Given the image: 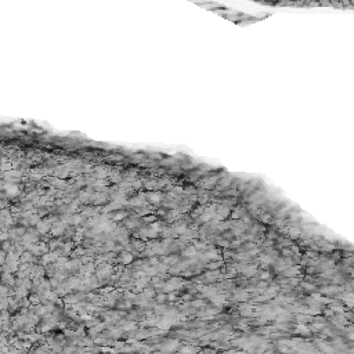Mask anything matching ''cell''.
Masks as SVG:
<instances>
[{
	"label": "cell",
	"mask_w": 354,
	"mask_h": 354,
	"mask_svg": "<svg viewBox=\"0 0 354 354\" xmlns=\"http://www.w3.org/2000/svg\"><path fill=\"white\" fill-rule=\"evenodd\" d=\"M3 190L6 191V194H7L8 196H14L20 192V188H18L15 184H11V183H6L4 186H3Z\"/></svg>",
	"instance_id": "obj_1"
},
{
	"label": "cell",
	"mask_w": 354,
	"mask_h": 354,
	"mask_svg": "<svg viewBox=\"0 0 354 354\" xmlns=\"http://www.w3.org/2000/svg\"><path fill=\"white\" fill-rule=\"evenodd\" d=\"M50 226H51V220H46V221H39L38 224H36V227H38V232L40 234H46L50 230Z\"/></svg>",
	"instance_id": "obj_2"
},
{
	"label": "cell",
	"mask_w": 354,
	"mask_h": 354,
	"mask_svg": "<svg viewBox=\"0 0 354 354\" xmlns=\"http://www.w3.org/2000/svg\"><path fill=\"white\" fill-rule=\"evenodd\" d=\"M2 281L6 282V284H8V285H13V284H14V278L11 277V273L6 271V273L2 275Z\"/></svg>",
	"instance_id": "obj_3"
},
{
	"label": "cell",
	"mask_w": 354,
	"mask_h": 354,
	"mask_svg": "<svg viewBox=\"0 0 354 354\" xmlns=\"http://www.w3.org/2000/svg\"><path fill=\"white\" fill-rule=\"evenodd\" d=\"M15 293H17V297L18 299H21V297H24L26 295V288L24 285H20L17 288V291H15Z\"/></svg>",
	"instance_id": "obj_4"
},
{
	"label": "cell",
	"mask_w": 354,
	"mask_h": 354,
	"mask_svg": "<svg viewBox=\"0 0 354 354\" xmlns=\"http://www.w3.org/2000/svg\"><path fill=\"white\" fill-rule=\"evenodd\" d=\"M195 255H196V248H195V246H191V248L184 251V256H187V257H192V256H195Z\"/></svg>",
	"instance_id": "obj_5"
},
{
	"label": "cell",
	"mask_w": 354,
	"mask_h": 354,
	"mask_svg": "<svg viewBox=\"0 0 354 354\" xmlns=\"http://www.w3.org/2000/svg\"><path fill=\"white\" fill-rule=\"evenodd\" d=\"M28 220H29V224H30V226H36V224L40 221V217H39L38 214H30V216L28 217Z\"/></svg>",
	"instance_id": "obj_6"
},
{
	"label": "cell",
	"mask_w": 354,
	"mask_h": 354,
	"mask_svg": "<svg viewBox=\"0 0 354 354\" xmlns=\"http://www.w3.org/2000/svg\"><path fill=\"white\" fill-rule=\"evenodd\" d=\"M93 199H94L95 204H104V202H105V195H103V194H95L93 196Z\"/></svg>",
	"instance_id": "obj_7"
},
{
	"label": "cell",
	"mask_w": 354,
	"mask_h": 354,
	"mask_svg": "<svg viewBox=\"0 0 354 354\" xmlns=\"http://www.w3.org/2000/svg\"><path fill=\"white\" fill-rule=\"evenodd\" d=\"M148 198L152 204H159V202H161V195H159V194H149Z\"/></svg>",
	"instance_id": "obj_8"
},
{
	"label": "cell",
	"mask_w": 354,
	"mask_h": 354,
	"mask_svg": "<svg viewBox=\"0 0 354 354\" xmlns=\"http://www.w3.org/2000/svg\"><path fill=\"white\" fill-rule=\"evenodd\" d=\"M32 260H33L32 255L28 253V252H25V253H22V256H21V259H20L21 263H26V261H32Z\"/></svg>",
	"instance_id": "obj_9"
},
{
	"label": "cell",
	"mask_w": 354,
	"mask_h": 354,
	"mask_svg": "<svg viewBox=\"0 0 354 354\" xmlns=\"http://www.w3.org/2000/svg\"><path fill=\"white\" fill-rule=\"evenodd\" d=\"M131 260H133V255H130V253H123L122 255V263L129 264Z\"/></svg>",
	"instance_id": "obj_10"
},
{
	"label": "cell",
	"mask_w": 354,
	"mask_h": 354,
	"mask_svg": "<svg viewBox=\"0 0 354 354\" xmlns=\"http://www.w3.org/2000/svg\"><path fill=\"white\" fill-rule=\"evenodd\" d=\"M46 311H47V309H46V306H36L35 307V314L36 315H42V314H44Z\"/></svg>",
	"instance_id": "obj_11"
},
{
	"label": "cell",
	"mask_w": 354,
	"mask_h": 354,
	"mask_svg": "<svg viewBox=\"0 0 354 354\" xmlns=\"http://www.w3.org/2000/svg\"><path fill=\"white\" fill-rule=\"evenodd\" d=\"M205 257H206V259H210V260H216V259H218L217 252H216V251H210V252H208V253L205 255Z\"/></svg>",
	"instance_id": "obj_12"
},
{
	"label": "cell",
	"mask_w": 354,
	"mask_h": 354,
	"mask_svg": "<svg viewBox=\"0 0 354 354\" xmlns=\"http://www.w3.org/2000/svg\"><path fill=\"white\" fill-rule=\"evenodd\" d=\"M230 213V210H228V208H226V206H221V208H218V214L220 216H223V217H226L227 214Z\"/></svg>",
	"instance_id": "obj_13"
},
{
	"label": "cell",
	"mask_w": 354,
	"mask_h": 354,
	"mask_svg": "<svg viewBox=\"0 0 354 354\" xmlns=\"http://www.w3.org/2000/svg\"><path fill=\"white\" fill-rule=\"evenodd\" d=\"M260 261H261L263 264H266V266H267V264L271 263V257H270L269 255H266V256H264V255H261V256H260Z\"/></svg>",
	"instance_id": "obj_14"
},
{
	"label": "cell",
	"mask_w": 354,
	"mask_h": 354,
	"mask_svg": "<svg viewBox=\"0 0 354 354\" xmlns=\"http://www.w3.org/2000/svg\"><path fill=\"white\" fill-rule=\"evenodd\" d=\"M3 251H6V252H10V251H13V246H11V242H8V241H3Z\"/></svg>",
	"instance_id": "obj_15"
},
{
	"label": "cell",
	"mask_w": 354,
	"mask_h": 354,
	"mask_svg": "<svg viewBox=\"0 0 354 354\" xmlns=\"http://www.w3.org/2000/svg\"><path fill=\"white\" fill-rule=\"evenodd\" d=\"M14 166L11 165V163H2L0 165V170H3V172H8V170H11Z\"/></svg>",
	"instance_id": "obj_16"
},
{
	"label": "cell",
	"mask_w": 354,
	"mask_h": 354,
	"mask_svg": "<svg viewBox=\"0 0 354 354\" xmlns=\"http://www.w3.org/2000/svg\"><path fill=\"white\" fill-rule=\"evenodd\" d=\"M82 220H83V217L82 216H72L71 217V221H72V224H80L82 223Z\"/></svg>",
	"instance_id": "obj_17"
},
{
	"label": "cell",
	"mask_w": 354,
	"mask_h": 354,
	"mask_svg": "<svg viewBox=\"0 0 354 354\" xmlns=\"http://www.w3.org/2000/svg\"><path fill=\"white\" fill-rule=\"evenodd\" d=\"M62 231H64V227H62V226H58V227H54V228H53V232H51V234H53V235H60V234L62 232Z\"/></svg>",
	"instance_id": "obj_18"
},
{
	"label": "cell",
	"mask_w": 354,
	"mask_h": 354,
	"mask_svg": "<svg viewBox=\"0 0 354 354\" xmlns=\"http://www.w3.org/2000/svg\"><path fill=\"white\" fill-rule=\"evenodd\" d=\"M289 231H291L289 234H291L292 238H296V237H299V234H300V230H299V228H291Z\"/></svg>",
	"instance_id": "obj_19"
},
{
	"label": "cell",
	"mask_w": 354,
	"mask_h": 354,
	"mask_svg": "<svg viewBox=\"0 0 354 354\" xmlns=\"http://www.w3.org/2000/svg\"><path fill=\"white\" fill-rule=\"evenodd\" d=\"M0 295H2V296H7V295H8V289H7V286H4V285L0 286Z\"/></svg>",
	"instance_id": "obj_20"
},
{
	"label": "cell",
	"mask_w": 354,
	"mask_h": 354,
	"mask_svg": "<svg viewBox=\"0 0 354 354\" xmlns=\"http://www.w3.org/2000/svg\"><path fill=\"white\" fill-rule=\"evenodd\" d=\"M144 204V199L141 198H133V201H131V205H143Z\"/></svg>",
	"instance_id": "obj_21"
},
{
	"label": "cell",
	"mask_w": 354,
	"mask_h": 354,
	"mask_svg": "<svg viewBox=\"0 0 354 354\" xmlns=\"http://www.w3.org/2000/svg\"><path fill=\"white\" fill-rule=\"evenodd\" d=\"M176 232H177V234H184V232H186V226L177 227V228H176Z\"/></svg>",
	"instance_id": "obj_22"
},
{
	"label": "cell",
	"mask_w": 354,
	"mask_h": 354,
	"mask_svg": "<svg viewBox=\"0 0 354 354\" xmlns=\"http://www.w3.org/2000/svg\"><path fill=\"white\" fill-rule=\"evenodd\" d=\"M7 238H10V237H8V232H2V234H0V241H7Z\"/></svg>",
	"instance_id": "obj_23"
},
{
	"label": "cell",
	"mask_w": 354,
	"mask_h": 354,
	"mask_svg": "<svg viewBox=\"0 0 354 354\" xmlns=\"http://www.w3.org/2000/svg\"><path fill=\"white\" fill-rule=\"evenodd\" d=\"M85 270L87 273H91L94 270V267H93V264H86V267H85Z\"/></svg>",
	"instance_id": "obj_24"
},
{
	"label": "cell",
	"mask_w": 354,
	"mask_h": 354,
	"mask_svg": "<svg viewBox=\"0 0 354 354\" xmlns=\"http://www.w3.org/2000/svg\"><path fill=\"white\" fill-rule=\"evenodd\" d=\"M260 278H261V279H269V278H270V273H269V271H266V273H261Z\"/></svg>",
	"instance_id": "obj_25"
},
{
	"label": "cell",
	"mask_w": 354,
	"mask_h": 354,
	"mask_svg": "<svg viewBox=\"0 0 354 354\" xmlns=\"http://www.w3.org/2000/svg\"><path fill=\"white\" fill-rule=\"evenodd\" d=\"M144 295H147L148 297L154 296V291H151V289H147V291H144Z\"/></svg>",
	"instance_id": "obj_26"
},
{
	"label": "cell",
	"mask_w": 354,
	"mask_h": 354,
	"mask_svg": "<svg viewBox=\"0 0 354 354\" xmlns=\"http://www.w3.org/2000/svg\"><path fill=\"white\" fill-rule=\"evenodd\" d=\"M218 264H220V263H210L208 267H209L210 270H214V269H217V267H218Z\"/></svg>",
	"instance_id": "obj_27"
},
{
	"label": "cell",
	"mask_w": 354,
	"mask_h": 354,
	"mask_svg": "<svg viewBox=\"0 0 354 354\" xmlns=\"http://www.w3.org/2000/svg\"><path fill=\"white\" fill-rule=\"evenodd\" d=\"M195 248L196 249H204V248H206V245L204 244V242H198V244L195 245Z\"/></svg>",
	"instance_id": "obj_28"
},
{
	"label": "cell",
	"mask_w": 354,
	"mask_h": 354,
	"mask_svg": "<svg viewBox=\"0 0 354 354\" xmlns=\"http://www.w3.org/2000/svg\"><path fill=\"white\" fill-rule=\"evenodd\" d=\"M165 299H166L165 295H158V296H156V300L161 301V303H162V301H165Z\"/></svg>",
	"instance_id": "obj_29"
},
{
	"label": "cell",
	"mask_w": 354,
	"mask_h": 354,
	"mask_svg": "<svg viewBox=\"0 0 354 354\" xmlns=\"http://www.w3.org/2000/svg\"><path fill=\"white\" fill-rule=\"evenodd\" d=\"M111 180H112V181H115V183H118V181H121L122 178L119 177L118 174H115V176H112V177H111Z\"/></svg>",
	"instance_id": "obj_30"
},
{
	"label": "cell",
	"mask_w": 354,
	"mask_h": 354,
	"mask_svg": "<svg viewBox=\"0 0 354 354\" xmlns=\"http://www.w3.org/2000/svg\"><path fill=\"white\" fill-rule=\"evenodd\" d=\"M6 261V255L4 252H0V263H4Z\"/></svg>",
	"instance_id": "obj_31"
},
{
	"label": "cell",
	"mask_w": 354,
	"mask_h": 354,
	"mask_svg": "<svg viewBox=\"0 0 354 354\" xmlns=\"http://www.w3.org/2000/svg\"><path fill=\"white\" fill-rule=\"evenodd\" d=\"M123 217H125V213H119V214H116V216H113V220H121Z\"/></svg>",
	"instance_id": "obj_32"
},
{
	"label": "cell",
	"mask_w": 354,
	"mask_h": 354,
	"mask_svg": "<svg viewBox=\"0 0 354 354\" xmlns=\"http://www.w3.org/2000/svg\"><path fill=\"white\" fill-rule=\"evenodd\" d=\"M282 253H284L286 257H289V256H291V255H292V252L289 251V249H284V251H282Z\"/></svg>",
	"instance_id": "obj_33"
},
{
	"label": "cell",
	"mask_w": 354,
	"mask_h": 354,
	"mask_svg": "<svg viewBox=\"0 0 354 354\" xmlns=\"http://www.w3.org/2000/svg\"><path fill=\"white\" fill-rule=\"evenodd\" d=\"M174 191H176V192H184V190L181 188V187H176V188H174Z\"/></svg>",
	"instance_id": "obj_34"
},
{
	"label": "cell",
	"mask_w": 354,
	"mask_h": 354,
	"mask_svg": "<svg viewBox=\"0 0 354 354\" xmlns=\"http://www.w3.org/2000/svg\"><path fill=\"white\" fill-rule=\"evenodd\" d=\"M202 304H204V301L199 300V301H195V303H194V306H202Z\"/></svg>",
	"instance_id": "obj_35"
},
{
	"label": "cell",
	"mask_w": 354,
	"mask_h": 354,
	"mask_svg": "<svg viewBox=\"0 0 354 354\" xmlns=\"http://www.w3.org/2000/svg\"><path fill=\"white\" fill-rule=\"evenodd\" d=\"M291 284L296 285V284H297V279H296V278H291Z\"/></svg>",
	"instance_id": "obj_36"
},
{
	"label": "cell",
	"mask_w": 354,
	"mask_h": 354,
	"mask_svg": "<svg viewBox=\"0 0 354 354\" xmlns=\"http://www.w3.org/2000/svg\"><path fill=\"white\" fill-rule=\"evenodd\" d=\"M51 285H53V286H57V285H58V282H57V281H55V279L53 278V279H51Z\"/></svg>",
	"instance_id": "obj_37"
},
{
	"label": "cell",
	"mask_w": 354,
	"mask_h": 354,
	"mask_svg": "<svg viewBox=\"0 0 354 354\" xmlns=\"http://www.w3.org/2000/svg\"><path fill=\"white\" fill-rule=\"evenodd\" d=\"M303 286H304L306 289H313V286H311V285H309V284H303Z\"/></svg>",
	"instance_id": "obj_38"
},
{
	"label": "cell",
	"mask_w": 354,
	"mask_h": 354,
	"mask_svg": "<svg viewBox=\"0 0 354 354\" xmlns=\"http://www.w3.org/2000/svg\"><path fill=\"white\" fill-rule=\"evenodd\" d=\"M263 220L266 221V223H269V220H270V216H263Z\"/></svg>",
	"instance_id": "obj_39"
},
{
	"label": "cell",
	"mask_w": 354,
	"mask_h": 354,
	"mask_svg": "<svg viewBox=\"0 0 354 354\" xmlns=\"http://www.w3.org/2000/svg\"><path fill=\"white\" fill-rule=\"evenodd\" d=\"M169 300H174V295H169Z\"/></svg>",
	"instance_id": "obj_40"
},
{
	"label": "cell",
	"mask_w": 354,
	"mask_h": 354,
	"mask_svg": "<svg viewBox=\"0 0 354 354\" xmlns=\"http://www.w3.org/2000/svg\"><path fill=\"white\" fill-rule=\"evenodd\" d=\"M292 249H293V252H296V253H297V252H299V249H297L296 246H293V248H292Z\"/></svg>",
	"instance_id": "obj_41"
},
{
	"label": "cell",
	"mask_w": 354,
	"mask_h": 354,
	"mask_svg": "<svg viewBox=\"0 0 354 354\" xmlns=\"http://www.w3.org/2000/svg\"><path fill=\"white\" fill-rule=\"evenodd\" d=\"M2 340H3V338H2V335H0V342H2Z\"/></svg>",
	"instance_id": "obj_42"
}]
</instances>
